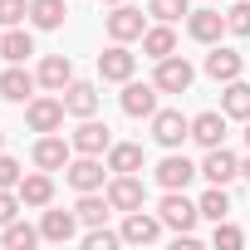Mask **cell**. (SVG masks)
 I'll return each mask as SVG.
<instances>
[{"instance_id": "obj_1", "label": "cell", "mask_w": 250, "mask_h": 250, "mask_svg": "<svg viewBox=\"0 0 250 250\" xmlns=\"http://www.w3.org/2000/svg\"><path fill=\"white\" fill-rule=\"evenodd\" d=\"M152 138H157L167 152H177V147L191 138V118H182L177 108H157V113H152Z\"/></svg>"}, {"instance_id": "obj_2", "label": "cell", "mask_w": 250, "mask_h": 250, "mask_svg": "<svg viewBox=\"0 0 250 250\" xmlns=\"http://www.w3.org/2000/svg\"><path fill=\"white\" fill-rule=\"evenodd\" d=\"M157 216H162V226H172L177 235H191V226L201 221V206H191L182 191H167L162 206H157Z\"/></svg>"}, {"instance_id": "obj_3", "label": "cell", "mask_w": 250, "mask_h": 250, "mask_svg": "<svg viewBox=\"0 0 250 250\" xmlns=\"http://www.w3.org/2000/svg\"><path fill=\"white\" fill-rule=\"evenodd\" d=\"M64 98H30V108H25V123L35 133H59L64 128Z\"/></svg>"}, {"instance_id": "obj_4", "label": "cell", "mask_w": 250, "mask_h": 250, "mask_svg": "<svg viewBox=\"0 0 250 250\" xmlns=\"http://www.w3.org/2000/svg\"><path fill=\"white\" fill-rule=\"evenodd\" d=\"M191 79H196V69L187 64V59H177V54H167V59H157V88L162 93H187L191 88Z\"/></svg>"}, {"instance_id": "obj_5", "label": "cell", "mask_w": 250, "mask_h": 250, "mask_svg": "<svg viewBox=\"0 0 250 250\" xmlns=\"http://www.w3.org/2000/svg\"><path fill=\"white\" fill-rule=\"evenodd\" d=\"M74 152H88V157H103L108 147H113V138H108V123H98V118H83L79 128H74Z\"/></svg>"}, {"instance_id": "obj_6", "label": "cell", "mask_w": 250, "mask_h": 250, "mask_svg": "<svg viewBox=\"0 0 250 250\" xmlns=\"http://www.w3.org/2000/svg\"><path fill=\"white\" fill-rule=\"evenodd\" d=\"M64 172H69V187L74 191H103V177H108V167L98 157H88V152H79V162H69Z\"/></svg>"}, {"instance_id": "obj_7", "label": "cell", "mask_w": 250, "mask_h": 250, "mask_svg": "<svg viewBox=\"0 0 250 250\" xmlns=\"http://www.w3.org/2000/svg\"><path fill=\"white\" fill-rule=\"evenodd\" d=\"M108 201H113V211H138V206H143V182H138V172H113Z\"/></svg>"}, {"instance_id": "obj_8", "label": "cell", "mask_w": 250, "mask_h": 250, "mask_svg": "<svg viewBox=\"0 0 250 250\" xmlns=\"http://www.w3.org/2000/svg\"><path fill=\"white\" fill-rule=\"evenodd\" d=\"M133 69H138V54H128L118 40L98 54V74H103V79H113V83H128V79H133Z\"/></svg>"}, {"instance_id": "obj_9", "label": "cell", "mask_w": 250, "mask_h": 250, "mask_svg": "<svg viewBox=\"0 0 250 250\" xmlns=\"http://www.w3.org/2000/svg\"><path fill=\"white\" fill-rule=\"evenodd\" d=\"M157 83H123V113H128V118H152L157 113Z\"/></svg>"}, {"instance_id": "obj_10", "label": "cell", "mask_w": 250, "mask_h": 250, "mask_svg": "<svg viewBox=\"0 0 250 250\" xmlns=\"http://www.w3.org/2000/svg\"><path fill=\"white\" fill-rule=\"evenodd\" d=\"M201 177H206L211 187H226V182H235V177H240V162H235V157L226 152V143H221V147H206Z\"/></svg>"}, {"instance_id": "obj_11", "label": "cell", "mask_w": 250, "mask_h": 250, "mask_svg": "<svg viewBox=\"0 0 250 250\" xmlns=\"http://www.w3.org/2000/svg\"><path fill=\"white\" fill-rule=\"evenodd\" d=\"M143 30H147L143 10H133V5H113V15H108V35H113L118 44H128V40H143Z\"/></svg>"}, {"instance_id": "obj_12", "label": "cell", "mask_w": 250, "mask_h": 250, "mask_svg": "<svg viewBox=\"0 0 250 250\" xmlns=\"http://www.w3.org/2000/svg\"><path fill=\"white\" fill-rule=\"evenodd\" d=\"M157 235H162V216H147L143 206L128 211V221H123V240L128 245H152Z\"/></svg>"}, {"instance_id": "obj_13", "label": "cell", "mask_w": 250, "mask_h": 250, "mask_svg": "<svg viewBox=\"0 0 250 250\" xmlns=\"http://www.w3.org/2000/svg\"><path fill=\"white\" fill-rule=\"evenodd\" d=\"M69 152H74V143H64V138L44 133V138L35 143V167H44V172H59V167H69Z\"/></svg>"}, {"instance_id": "obj_14", "label": "cell", "mask_w": 250, "mask_h": 250, "mask_svg": "<svg viewBox=\"0 0 250 250\" xmlns=\"http://www.w3.org/2000/svg\"><path fill=\"white\" fill-rule=\"evenodd\" d=\"M196 172H201V167H191V162L177 157V152L157 162V182H162V191H187V182H191Z\"/></svg>"}, {"instance_id": "obj_15", "label": "cell", "mask_w": 250, "mask_h": 250, "mask_svg": "<svg viewBox=\"0 0 250 250\" xmlns=\"http://www.w3.org/2000/svg\"><path fill=\"white\" fill-rule=\"evenodd\" d=\"M187 30H191V40L216 44V40L226 35V15H221V10H191V15H187Z\"/></svg>"}, {"instance_id": "obj_16", "label": "cell", "mask_w": 250, "mask_h": 250, "mask_svg": "<svg viewBox=\"0 0 250 250\" xmlns=\"http://www.w3.org/2000/svg\"><path fill=\"white\" fill-rule=\"evenodd\" d=\"M15 191H20V201H25V206H49V201H54V177L40 167V172L20 177V187H15Z\"/></svg>"}, {"instance_id": "obj_17", "label": "cell", "mask_w": 250, "mask_h": 250, "mask_svg": "<svg viewBox=\"0 0 250 250\" xmlns=\"http://www.w3.org/2000/svg\"><path fill=\"white\" fill-rule=\"evenodd\" d=\"M40 235H44V240H54V245L74 240V235H79V211H44Z\"/></svg>"}, {"instance_id": "obj_18", "label": "cell", "mask_w": 250, "mask_h": 250, "mask_svg": "<svg viewBox=\"0 0 250 250\" xmlns=\"http://www.w3.org/2000/svg\"><path fill=\"white\" fill-rule=\"evenodd\" d=\"M35 83H40L35 74H25L20 64H10L5 74H0V98H5V103H25V98L35 93Z\"/></svg>"}, {"instance_id": "obj_19", "label": "cell", "mask_w": 250, "mask_h": 250, "mask_svg": "<svg viewBox=\"0 0 250 250\" xmlns=\"http://www.w3.org/2000/svg\"><path fill=\"white\" fill-rule=\"evenodd\" d=\"M191 138L201 147H221L226 143V113H196L191 118Z\"/></svg>"}, {"instance_id": "obj_20", "label": "cell", "mask_w": 250, "mask_h": 250, "mask_svg": "<svg viewBox=\"0 0 250 250\" xmlns=\"http://www.w3.org/2000/svg\"><path fill=\"white\" fill-rule=\"evenodd\" d=\"M240 64H245V59H240L235 49H221V44L206 54V74H211L216 83H230V79H240Z\"/></svg>"}, {"instance_id": "obj_21", "label": "cell", "mask_w": 250, "mask_h": 250, "mask_svg": "<svg viewBox=\"0 0 250 250\" xmlns=\"http://www.w3.org/2000/svg\"><path fill=\"white\" fill-rule=\"evenodd\" d=\"M35 79H40L44 88H54V93H64V88L74 83V64H69L64 54H49V59L40 64V74H35Z\"/></svg>"}, {"instance_id": "obj_22", "label": "cell", "mask_w": 250, "mask_h": 250, "mask_svg": "<svg viewBox=\"0 0 250 250\" xmlns=\"http://www.w3.org/2000/svg\"><path fill=\"white\" fill-rule=\"evenodd\" d=\"M30 54H35V40H30V30L10 25L5 35H0V59H10V64H25Z\"/></svg>"}, {"instance_id": "obj_23", "label": "cell", "mask_w": 250, "mask_h": 250, "mask_svg": "<svg viewBox=\"0 0 250 250\" xmlns=\"http://www.w3.org/2000/svg\"><path fill=\"white\" fill-rule=\"evenodd\" d=\"M64 108H69L74 118H93V113H98V88H93V83H69V88H64Z\"/></svg>"}, {"instance_id": "obj_24", "label": "cell", "mask_w": 250, "mask_h": 250, "mask_svg": "<svg viewBox=\"0 0 250 250\" xmlns=\"http://www.w3.org/2000/svg\"><path fill=\"white\" fill-rule=\"evenodd\" d=\"M143 54H147V59H167V54H177V30H172V25L143 30Z\"/></svg>"}, {"instance_id": "obj_25", "label": "cell", "mask_w": 250, "mask_h": 250, "mask_svg": "<svg viewBox=\"0 0 250 250\" xmlns=\"http://www.w3.org/2000/svg\"><path fill=\"white\" fill-rule=\"evenodd\" d=\"M74 211H79V221H83V226H103V221H108V211H113V201H108V196H98V191H79V206H74Z\"/></svg>"}, {"instance_id": "obj_26", "label": "cell", "mask_w": 250, "mask_h": 250, "mask_svg": "<svg viewBox=\"0 0 250 250\" xmlns=\"http://www.w3.org/2000/svg\"><path fill=\"white\" fill-rule=\"evenodd\" d=\"M221 113H226V118H250V83L230 79L226 93H221Z\"/></svg>"}, {"instance_id": "obj_27", "label": "cell", "mask_w": 250, "mask_h": 250, "mask_svg": "<svg viewBox=\"0 0 250 250\" xmlns=\"http://www.w3.org/2000/svg\"><path fill=\"white\" fill-rule=\"evenodd\" d=\"M64 0H30V20H35V30H59L64 25Z\"/></svg>"}, {"instance_id": "obj_28", "label": "cell", "mask_w": 250, "mask_h": 250, "mask_svg": "<svg viewBox=\"0 0 250 250\" xmlns=\"http://www.w3.org/2000/svg\"><path fill=\"white\" fill-rule=\"evenodd\" d=\"M108 172H143V147L138 143H113L108 147Z\"/></svg>"}, {"instance_id": "obj_29", "label": "cell", "mask_w": 250, "mask_h": 250, "mask_svg": "<svg viewBox=\"0 0 250 250\" xmlns=\"http://www.w3.org/2000/svg\"><path fill=\"white\" fill-rule=\"evenodd\" d=\"M0 240H5V250H30V245H35V240H44V235H40L35 226H25V221H10Z\"/></svg>"}, {"instance_id": "obj_30", "label": "cell", "mask_w": 250, "mask_h": 250, "mask_svg": "<svg viewBox=\"0 0 250 250\" xmlns=\"http://www.w3.org/2000/svg\"><path fill=\"white\" fill-rule=\"evenodd\" d=\"M196 206H201V216H206V221H226V216H230V196H226V187H211Z\"/></svg>"}, {"instance_id": "obj_31", "label": "cell", "mask_w": 250, "mask_h": 250, "mask_svg": "<svg viewBox=\"0 0 250 250\" xmlns=\"http://www.w3.org/2000/svg\"><path fill=\"white\" fill-rule=\"evenodd\" d=\"M147 15H157L162 25H177V20H182V15H191V10H187V0H152Z\"/></svg>"}, {"instance_id": "obj_32", "label": "cell", "mask_w": 250, "mask_h": 250, "mask_svg": "<svg viewBox=\"0 0 250 250\" xmlns=\"http://www.w3.org/2000/svg\"><path fill=\"white\" fill-rule=\"evenodd\" d=\"M226 30L230 35H250V0H235V5L226 10Z\"/></svg>"}, {"instance_id": "obj_33", "label": "cell", "mask_w": 250, "mask_h": 250, "mask_svg": "<svg viewBox=\"0 0 250 250\" xmlns=\"http://www.w3.org/2000/svg\"><path fill=\"white\" fill-rule=\"evenodd\" d=\"M25 15H30V5H25V0H0V25H25Z\"/></svg>"}, {"instance_id": "obj_34", "label": "cell", "mask_w": 250, "mask_h": 250, "mask_svg": "<svg viewBox=\"0 0 250 250\" xmlns=\"http://www.w3.org/2000/svg\"><path fill=\"white\" fill-rule=\"evenodd\" d=\"M20 206H25V201H20V191H10V187H0V226H10V221L20 216Z\"/></svg>"}, {"instance_id": "obj_35", "label": "cell", "mask_w": 250, "mask_h": 250, "mask_svg": "<svg viewBox=\"0 0 250 250\" xmlns=\"http://www.w3.org/2000/svg\"><path fill=\"white\" fill-rule=\"evenodd\" d=\"M211 240H216L221 250H240V240H245V235H240L235 226H226V221H216V235H211Z\"/></svg>"}, {"instance_id": "obj_36", "label": "cell", "mask_w": 250, "mask_h": 250, "mask_svg": "<svg viewBox=\"0 0 250 250\" xmlns=\"http://www.w3.org/2000/svg\"><path fill=\"white\" fill-rule=\"evenodd\" d=\"M118 240H123V235H113V230H103V226H93V230L83 235V245H88V250H113Z\"/></svg>"}, {"instance_id": "obj_37", "label": "cell", "mask_w": 250, "mask_h": 250, "mask_svg": "<svg viewBox=\"0 0 250 250\" xmlns=\"http://www.w3.org/2000/svg\"><path fill=\"white\" fill-rule=\"evenodd\" d=\"M20 177H25V172H20V162L0 152V187H20Z\"/></svg>"}, {"instance_id": "obj_38", "label": "cell", "mask_w": 250, "mask_h": 250, "mask_svg": "<svg viewBox=\"0 0 250 250\" xmlns=\"http://www.w3.org/2000/svg\"><path fill=\"white\" fill-rule=\"evenodd\" d=\"M240 177H245V182H250V157H245V162H240Z\"/></svg>"}, {"instance_id": "obj_39", "label": "cell", "mask_w": 250, "mask_h": 250, "mask_svg": "<svg viewBox=\"0 0 250 250\" xmlns=\"http://www.w3.org/2000/svg\"><path fill=\"white\" fill-rule=\"evenodd\" d=\"M245 143H250V118H245Z\"/></svg>"}, {"instance_id": "obj_40", "label": "cell", "mask_w": 250, "mask_h": 250, "mask_svg": "<svg viewBox=\"0 0 250 250\" xmlns=\"http://www.w3.org/2000/svg\"><path fill=\"white\" fill-rule=\"evenodd\" d=\"M103 5H123V0H103Z\"/></svg>"}, {"instance_id": "obj_41", "label": "cell", "mask_w": 250, "mask_h": 250, "mask_svg": "<svg viewBox=\"0 0 250 250\" xmlns=\"http://www.w3.org/2000/svg\"><path fill=\"white\" fill-rule=\"evenodd\" d=\"M0 143H5V133H0Z\"/></svg>"}]
</instances>
